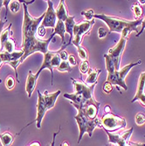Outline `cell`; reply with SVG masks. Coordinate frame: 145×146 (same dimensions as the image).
<instances>
[{
    "label": "cell",
    "instance_id": "14",
    "mask_svg": "<svg viewBox=\"0 0 145 146\" xmlns=\"http://www.w3.org/2000/svg\"><path fill=\"white\" fill-rule=\"evenodd\" d=\"M24 55L23 50L20 51H15L11 52V54H8L5 52H0V67L3 63H8L13 60H20L22 56Z\"/></svg>",
    "mask_w": 145,
    "mask_h": 146
},
{
    "label": "cell",
    "instance_id": "39",
    "mask_svg": "<svg viewBox=\"0 0 145 146\" xmlns=\"http://www.w3.org/2000/svg\"><path fill=\"white\" fill-rule=\"evenodd\" d=\"M104 110H105V113H110L111 112V109H110V106L109 105H106L104 108Z\"/></svg>",
    "mask_w": 145,
    "mask_h": 146
},
{
    "label": "cell",
    "instance_id": "4",
    "mask_svg": "<svg viewBox=\"0 0 145 146\" xmlns=\"http://www.w3.org/2000/svg\"><path fill=\"white\" fill-rule=\"evenodd\" d=\"M76 110H78V114L74 116V119L78 124L79 129H80V135H79V138H78V143H80L85 133H87L88 136L91 137L92 135H93L94 129L97 127L101 128V125L100 118L97 117L95 120H90V119H88L85 115V114L82 112L81 110L80 109H76Z\"/></svg>",
    "mask_w": 145,
    "mask_h": 146
},
{
    "label": "cell",
    "instance_id": "28",
    "mask_svg": "<svg viewBox=\"0 0 145 146\" xmlns=\"http://www.w3.org/2000/svg\"><path fill=\"white\" fill-rule=\"evenodd\" d=\"M5 86L7 88V89L9 90H11L13 88H14L15 86V81H14V79H13L12 76H8L5 80Z\"/></svg>",
    "mask_w": 145,
    "mask_h": 146
},
{
    "label": "cell",
    "instance_id": "13",
    "mask_svg": "<svg viewBox=\"0 0 145 146\" xmlns=\"http://www.w3.org/2000/svg\"><path fill=\"white\" fill-rule=\"evenodd\" d=\"M60 50H58V51H48L46 54H44V61L41 65L40 68H39V70L38 71V74H40V73L44 70V69H46L48 68L51 73H52V83H54V68H52V57H54L56 54H58V52H60Z\"/></svg>",
    "mask_w": 145,
    "mask_h": 146
},
{
    "label": "cell",
    "instance_id": "34",
    "mask_svg": "<svg viewBox=\"0 0 145 146\" xmlns=\"http://www.w3.org/2000/svg\"><path fill=\"white\" fill-rule=\"evenodd\" d=\"M37 33H38V37H40V38H41V37H44V36L46 35V28L42 27V26H39L38 29Z\"/></svg>",
    "mask_w": 145,
    "mask_h": 146
},
{
    "label": "cell",
    "instance_id": "27",
    "mask_svg": "<svg viewBox=\"0 0 145 146\" xmlns=\"http://www.w3.org/2000/svg\"><path fill=\"white\" fill-rule=\"evenodd\" d=\"M81 14L85 17L86 19V21H92L94 19V15H95V12L92 9H89L87 11H82Z\"/></svg>",
    "mask_w": 145,
    "mask_h": 146
},
{
    "label": "cell",
    "instance_id": "2",
    "mask_svg": "<svg viewBox=\"0 0 145 146\" xmlns=\"http://www.w3.org/2000/svg\"><path fill=\"white\" fill-rule=\"evenodd\" d=\"M105 61H106V68L108 71V77H107V82H109L113 86H117L122 88L124 90L128 89V87L125 83V77L130 71V69L136 67V66L142 63V60H138L136 63H131L129 65L125 66L124 68H120V70L116 71L115 68V65L109 59L107 54H104Z\"/></svg>",
    "mask_w": 145,
    "mask_h": 146
},
{
    "label": "cell",
    "instance_id": "15",
    "mask_svg": "<svg viewBox=\"0 0 145 146\" xmlns=\"http://www.w3.org/2000/svg\"><path fill=\"white\" fill-rule=\"evenodd\" d=\"M39 76V74H33L32 71L30 70L28 72V76L26 79V82H25V91L27 93V96L30 98L32 96V92L34 91L36 88V83H37V80Z\"/></svg>",
    "mask_w": 145,
    "mask_h": 146
},
{
    "label": "cell",
    "instance_id": "6",
    "mask_svg": "<svg viewBox=\"0 0 145 146\" xmlns=\"http://www.w3.org/2000/svg\"><path fill=\"white\" fill-rule=\"evenodd\" d=\"M94 18L101 19L106 23V25L109 26V33H114V32L122 33V32L126 27H128V26H130L134 23V20H132V21L125 20V19H122L116 18V17L107 16L105 14H95Z\"/></svg>",
    "mask_w": 145,
    "mask_h": 146
},
{
    "label": "cell",
    "instance_id": "12",
    "mask_svg": "<svg viewBox=\"0 0 145 146\" xmlns=\"http://www.w3.org/2000/svg\"><path fill=\"white\" fill-rule=\"evenodd\" d=\"M136 101H139L142 105L145 106V72L140 74L136 96H134L131 102H135Z\"/></svg>",
    "mask_w": 145,
    "mask_h": 146
},
{
    "label": "cell",
    "instance_id": "35",
    "mask_svg": "<svg viewBox=\"0 0 145 146\" xmlns=\"http://www.w3.org/2000/svg\"><path fill=\"white\" fill-rule=\"evenodd\" d=\"M123 146H145V143H134V142L128 141Z\"/></svg>",
    "mask_w": 145,
    "mask_h": 146
},
{
    "label": "cell",
    "instance_id": "31",
    "mask_svg": "<svg viewBox=\"0 0 145 146\" xmlns=\"http://www.w3.org/2000/svg\"><path fill=\"white\" fill-rule=\"evenodd\" d=\"M103 91L106 93V94H110V93L113 91L114 89V86L109 82H105L103 84V88H102Z\"/></svg>",
    "mask_w": 145,
    "mask_h": 146
},
{
    "label": "cell",
    "instance_id": "21",
    "mask_svg": "<svg viewBox=\"0 0 145 146\" xmlns=\"http://www.w3.org/2000/svg\"><path fill=\"white\" fill-rule=\"evenodd\" d=\"M0 52H5L8 54H11V52H15V42L12 38H10L9 40L5 42V44L1 47V51Z\"/></svg>",
    "mask_w": 145,
    "mask_h": 146
},
{
    "label": "cell",
    "instance_id": "23",
    "mask_svg": "<svg viewBox=\"0 0 145 146\" xmlns=\"http://www.w3.org/2000/svg\"><path fill=\"white\" fill-rule=\"evenodd\" d=\"M132 11H133V13H134L135 19H136L135 20L142 19L143 11H142V8L141 7V5H139V3H136V4H134L132 5Z\"/></svg>",
    "mask_w": 145,
    "mask_h": 146
},
{
    "label": "cell",
    "instance_id": "20",
    "mask_svg": "<svg viewBox=\"0 0 145 146\" xmlns=\"http://www.w3.org/2000/svg\"><path fill=\"white\" fill-rule=\"evenodd\" d=\"M0 141L3 146H11L14 141V136L11 134L10 132H5L3 134H0Z\"/></svg>",
    "mask_w": 145,
    "mask_h": 146
},
{
    "label": "cell",
    "instance_id": "8",
    "mask_svg": "<svg viewBox=\"0 0 145 146\" xmlns=\"http://www.w3.org/2000/svg\"><path fill=\"white\" fill-rule=\"evenodd\" d=\"M128 39L124 38L122 37L120 38V40L118 41V43L113 46L112 48H110L108 52V56L109 57V59L111 60V61L114 63L115 65V68L116 71L120 70V63H121V59H122V55L123 50L125 48V45Z\"/></svg>",
    "mask_w": 145,
    "mask_h": 146
},
{
    "label": "cell",
    "instance_id": "37",
    "mask_svg": "<svg viewBox=\"0 0 145 146\" xmlns=\"http://www.w3.org/2000/svg\"><path fill=\"white\" fill-rule=\"evenodd\" d=\"M144 29H145V18L144 19H142V27H141V30H140V32H138L137 33H136V37H139L142 33V32L144 31Z\"/></svg>",
    "mask_w": 145,
    "mask_h": 146
},
{
    "label": "cell",
    "instance_id": "10",
    "mask_svg": "<svg viewBox=\"0 0 145 146\" xmlns=\"http://www.w3.org/2000/svg\"><path fill=\"white\" fill-rule=\"evenodd\" d=\"M47 5H48V8L46 11L45 12V17L41 22L40 26H42L44 28L50 27V28L54 29L56 25V22H57V17H56L55 10L54 8V4H52V1L48 0Z\"/></svg>",
    "mask_w": 145,
    "mask_h": 146
},
{
    "label": "cell",
    "instance_id": "17",
    "mask_svg": "<svg viewBox=\"0 0 145 146\" xmlns=\"http://www.w3.org/2000/svg\"><path fill=\"white\" fill-rule=\"evenodd\" d=\"M74 19H75L74 16H69L67 19V20L64 22L65 23V26H66V33H69V35H70L68 45L72 44L73 38V28H74V25H76V22H75Z\"/></svg>",
    "mask_w": 145,
    "mask_h": 146
},
{
    "label": "cell",
    "instance_id": "3",
    "mask_svg": "<svg viewBox=\"0 0 145 146\" xmlns=\"http://www.w3.org/2000/svg\"><path fill=\"white\" fill-rule=\"evenodd\" d=\"M60 94V90H57L54 93L48 94V92L46 91L45 94L42 95L39 90H38V103H37V117L33 122H36V126L38 129L41 128V122L43 120V117L46 112L54 107L56 100ZM33 122L30 123L28 125L32 124ZM27 125V126H28ZM26 126V127H27ZM25 127V128H26Z\"/></svg>",
    "mask_w": 145,
    "mask_h": 146
},
{
    "label": "cell",
    "instance_id": "5",
    "mask_svg": "<svg viewBox=\"0 0 145 146\" xmlns=\"http://www.w3.org/2000/svg\"><path fill=\"white\" fill-rule=\"evenodd\" d=\"M101 125L104 130L109 132H115L120 129H123L126 127L127 123L126 120L117 115L110 113H105L101 118Z\"/></svg>",
    "mask_w": 145,
    "mask_h": 146
},
{
    "label": "cell",
    "instance_id": "26",
    "mask_svg": "<svg viewBox=\"0 0 145 146\" xmlns=\"http://www.w3.org/2000/svg\"><path fill=\"white\" fill-rule=\"evenodd\" d=\"M90 65H89V62L88 60H86V61H82L81 64L80 65V71L82 74H87L90 70Z\"/></svg>",
    "mask_w": 145,
    "mask_h": 146
},
{
    "label": "cell",
    "instance_id": "7",
    "mask_svg": "<svg viewBox=\"0 0 145 146\" xmlns=\"http://www.w3.org/2000/svg\"><path fill=\"white\" fill-rule=\"evenodd\" d=\"M95 24V20L92 21H81V23H76L73 28V45L77 48L81 46V43L83 38V36L88 34L92 26Z\"/></svg>",
    "mask_w": 145,
    "mask_h": 146
},
{
    "label": "cell",
    "instance_id": "40",
    "mask_svg": "<svg viewBox=\"0 0 145 146\" xmlns=\"http://www.w3.org/2000/svg\"><path fill=\"white\" fill-rule=\"evenodd\" d=\"M29 146H41V145H40V143H39L38 142H33Z\"/></svg>",
    "mask_w": 145,
    "mask_h": 146
},
{
    "label": "cell",
    "instance_id": "9",
    "mask_svg": "<svg viewBox=\"0 0 145 146\" xmlns=\"http://www.w3.org/2000/svg\"><path fill=\"white\" fill-rule=\"evenodd\" d=\"M71 81L73 82V85H74V90L75 93L81 95V97L83 98L84 101V104L87 102L93 101L95 100L94 97V89L96 84L95 85H91V86H87L85 82H83L82 81H76V80L71 78Z\"/></svg>",
    "mask_w": 145,
    "mask_h": 146
},
{
    "label": "cell",
    "instance_id": "43",
    "mask_svg": "<svg viewBox=\"0 0 145 146\" xmlns=\"http://www.w3.org/2000/svg\"><path fill=\"white\" fill-rule=\"evenodd\" d=\"M141 4H145V1H139Z\"/></svg>",
    "mask_w": 145,
    "mask_h": 146
},
{
    "label": "cell",
    "instance_id": "42",
    "mask_svg": "<svg viewBox=\"0 0 145 146\" xmlns=\"http://www.w3.org/2000/svg\"><path fill=\"white\" fill-rule=\"evenodd\" d=\"M2 6H5L4 5V1H2V0H0V10H1V7Z\"/></svg>",
    "mask_w": 145,
    "mask_h": 146
},
{
    "label": "cell",
    "instance_id": "22",
    "mask_svg": "<svg viewBox=\"0 0 145 146\" xmlns=\"http://www.w3.org/2000/svg\"><path fill=\"white\" fill-rule=\"evenodd\" d=\"M11 24H10V25L8 26V27L3 31L1 36H0V45H1V47L5 44V42L7 40H9V39L11 38H10V33H11Z\"/></svg>",
    "mask_w": 145,
    "mask_h": 146
},
{
    "label": "cell",
    "instance_id": "11",
    "mask_svg": "<svg viewBox=\"0 0 145 146\" xmlns=\"http://www.w3.org/2000/svg\"><path fill=\"white\" fill-rule=\"evenodd\" d=\"M133 129V127H131L128 130H126L120 134H112L107 130H105V132H106L109 137V143L116 144L117 146H123L127 142L129 141Z\"/></svg>",
    "mask_w": 145,
    "mask_h": 146
},
{
    "label": "cell",
    "instance_id": "38",
    "mask_svg": "<svg viewBox=\"0 0 145 146\" xmlns=\"http://www.w3.org/2000/svg\"><path fill=\"white\" fill-rule=\"evenodd\" d=\"M60 129H59V131L56 132V133L54 134V136H52V143L50 146H54L55 145V139H56V136L60 133Z\"/></svg>",
    "mask_w": 145,
    "mask_h": 146
},
{
    "label": "cell",
    "instance_id": "1",
    "mask_svg": "<svg viewBox=\"0 0 145 146\" xmlns=\"http://www.w3.org/2000/svg\"><path fill=\"white\" fill-rule=\"evenodd\" d=\"M21 2L24 6V20L22 26V48L24 55L20 59V61L22 63L29 55L34 54V52H38L43 54H46L49 51L48 45L52 39L54 38V35L52 34L46 40L38 39L36 35L38 29L40 26L41 22L45 17V12L38 18L34 19L29 14L27 5L25 4V2Z\"/></svg>",
    "mask_w": 145,
    "mask_h": 146
},
{
    "label": "cell",
    "instance_id": "41",
    "mask_svg": "<svg viewBox=\"0 0 145 146\" xmlns=\"http://www.w3.org/2000/svg\"><path fill=\"white\" fill-rule=\"evenodd\" d=\"M60 146H69V144H68V143L67 142H66V141H63Z\"/></svg>",
    "mask_w": 145,
    "mask_h": 146
},
{
    "label": "cell",
    "instance_id": "19",
    "mask_svg": "<svg viewBox=\"0 0 145 146\" xmlns=\"http://www.w3.org/2000/svg\"><path fill=\"white\" fill-rule=\"evenodd\" d=\"M65 33H66V26H65V23L61 20H58L56 22V25L54 29V32H52V35H60L61 38V43L62 45L65 44Z\"/></svg>",
    "mask_w": 145,
    "mask_h": 146
},
{
    "label": "cell",
    "instance_id": "24",
    "mask_svg": "<svg viewBox=\"0 0 145 146\" xmlns=\"http://www.w3.org/2000/svg\"><path fill=\"white\" fill-rule=\"evenodd\" d=\"M56 69L58 71H60V72H68V73H70L72 71V67L69 65L68 60H66V61H62L61 60L60 66Z\"/></svg>",
    "mask_w": 145,
    "mask_h": 146
},
{
    "label": "cell",
    "instance_id": "29",
    "mask_svg": "<svg viewBox=\"0 0 145 146\" xmlns=\"http://www.w3.org/2000/svg\"><path fill=\"white\" fill-rule=\"evenodd\" d=\"M136 123L139 126H142L145 123V115L143 113H138L136 115Z\"/></svg>",
    "mask_w": 145,
    "mask_h": 146
},
{
    "label": "cell",
    "instance_id": "25",
    "mask_svg": "<svg viewBox=\"0 0 145 146\" xmlns=\"http://www.w3.org/2000/svg\"><path fill=\"white\" fill-rule=\"evenodd\" d=\"M77 49H78V54H79V57H80V59H81L82 61L87 60V59H88L87 51L84 47H82L81 46H79Z\"/></svg>",
    "mask_w": 145,
    "mask_h": 146
},
{
    "label": "cell",
    "instance_id": "30",
    "mask_svg": "<svg viewBox=\"0 0 145 146\" xmlns=\"http://www.w3.org/2000/svg\"><path fill=\"white\" fill-rule=\"evenodd\" d=\"M20 9L19 1H11L10 4V11L13 13L18 12Z\"/></svg>",
    "mask_w": 145,
    "mask_h": 146
},
{
    "label": "cell",
    "instance_id": "16",
    "mask_svg": "<svg viewBox=\"0 0 145 146\" xmlns=\"http://www.w3.org/2000/svg\"><path fill=\"white\" fill-rule=\"evenodd\" d=\"M55 13H56V17H57L58 20H61L63 22L67 20V19L69 17V15H68V11L67 9V5L65 4V1L60 0L57 9L55 10Z\"/></svg>",
    "mask_w": 145,
    "mask_h": 146
},
{
    "label": "cell",
    "instance_id": "36",
    "mask_svg": "<svg viewBox=\"0 0 145 146\" xmlns=\"http://www.w3.org/2000/svg\"><path fill=\"white\" fill-rule=\"evenodd\" d=\"M6 23V19H5V20H0V36H1L2 33H3V28H4V26ZM0 51H1V45H0Z\"/></svg>",
    "mask_w": 145,
    "mask_h": 146
},
{
    "label": "cell",
    "instance_id": "33",
    "mask_svg": "<svg viewBox=\"0 0 145 146\" xmlns=\"http://www.w3.org/2000/svg\"><path fill=\"white\" fill-rule=\"evenodd\" d=\"M108 34V31L103 28V27H100L99 30H98V35H99V38H104L105 36H106Z\"/></svg>",
    "mask_w": 145,
    "mask_h": 146
},
{
    "label": "cell",
    "instance_id": "18",
    "mask_svg": "<svg viewBox=\"0 0 145 146\" xmlns=\"http://www.w3.org/2000/svg\"><path fill=\"white\" fill-rule=\"evenodd\" d=\"M101 73V69H94V68H90L89 72L87 73V77L85 81V83L88 86L91 85H95L97 84L98 81V75Z\"/></svg>",
    "mask_w": 145,
    "mask_h": 146
},
{
    "label": "cell",
    "instance_id": "32",
    "mask_svg": "<svg viewBox=\"0 0 145 146\" xmlns=\"http://www.w3.org/2000/svg\"><path fill=\"white\" fill-rule=\"evenodd\" d=\"M68 62L69 63L70 66H75L77 64V60L76 58L73 55V54H69L68 58Z\"/></svg>",
    "mask_w": 145,
    "mask_h": 146
}]
</instances>
